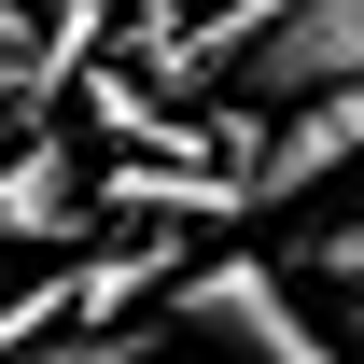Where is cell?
<instances>
[{
	"instance_id": "cell-3",
	"label": "cell",
	"mask_w": 364,
	"mask_h": 364,
	"mask_svg": "<svg viewBox=\"0 0 364 364\" xmlns=\"http://www.w3.org/2000/svg\"><path fill=\"white\" fill-rule=\"evenodd\" d=\"M336 70H364V0H294L267 43L238 56V98H252V112H280V98L336 85Z\"/></svg>"
},
{
	"instance_id": "cell-1",
	"label": "cell",
	"mask_w": 364,
	"mask_h": 364,
	"mask_svg": "<svg viewBox=\"0 0 364 364\" xmlns=\"http://www.w3.org/2000/svg\"><path fill=\"white\" fill-rule=\"evenodd\" d=\"M168 322L182 336H225V350H252V364H350V322H309L267 252H182Z\"/></svg>"
},
{
	"instance_id": "cell-5",
	"label": "cell",
	"mask_w": 364,
	"mask_h": 364,
	"mask_svg": "<svg viewBox=\"0 0 364 364\" xmlns=\"http://www.w3.org/2000/svg\"><path fill=\"white\" fill-rule=\"evenodd\" d=\"M280 14H294V0H210V14H196V85H210V70H238Z\"/></svg>"
},
{
	"instance_id": "cell-2",
	"label": "cell",
	"mask_w": 364,
	"mask_h": 364,
	"mask_svg": "<svg viewBox=\"0 0 364 364\" xmlns=\"http://www.w3.org/2000/svg\"><path fill=\"white\" fill-rule=\"evenodd\" d=\"M364 154V70H336V85H309V98H280V127L252 140V210H294V196H309V182H336Z\"/></svg>"
},
{
	"instance_id": "cell-7",
	"label": "cell",
	"mask_w": 364,
	"mask_h": 364,
	"mask_svg": "<svg viewBox=\"0 0 364 364\" xmlns=\"http://www.w3.org/2000/svg\"><path fill=\"white\" fill-rule=\"evenodd\" d=\"M336 322H350V364H364V294H350V309H336Z\"/></svg>"
},
{
	"instance_id": "cell-6",
	"label": "cell",
	"mask_w": 364,
	"mask_h": 364,
	"mask_svg": "<svg viewBox=\"0 0 364 364\" xmlns=\"http://www.w3.org/2000/svg\"><path fill=\"white\" fill-rule=\"evenodd\" d=\"M309 267L336 280V294H364V225H336V238H309Z\"/></svg>"
},
{
	"instance_id": "cell-4",
	"label": "cell",
	"mask_w": 364,
	"mask_h": 364,
	"mask_svg": "<svg viewBox=\"0 0 364 364\" xmlns=\"http://www.w3.org/2000/svg\"><path fill=\"white\" fill-rule=\"evenodd\" d=\"M154 336H168V309L154 322H56V336H28V350H0V364H154Z\"/></svg>"
}]
</instances>
